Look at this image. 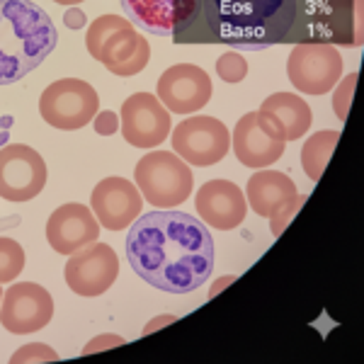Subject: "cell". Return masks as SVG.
<instances>
[{"instance_id":"cell-15","label":"cell","mask_w":364,"mask_h":364,"mask_svg":"<svg viewBox=\"0 0 364 364\" xmlns=\"http://www.w3.org/2000/svg\"><path fill=\"white\" fill-rule=\"evenodd\" d=\"M255 122L267 136L296 141L309 134L314 124V112L306 100L294 92H274L262 100L260 109L255 112Z\"/></svg>"},{"instance_id":"cell-19","label":"cell","mask_w":364,"mask_h":364,"mask_svg":"<svg viewBox=\"0 0 364 364\" xmlns=\"http://www.w3.org/2000/svg\"><path fill=\"white\" fill-rule=\"evenodd\" d=\"M233 154L245 168H267L284 156L287 141L267 136L255 122V112H248L238 119L233 129Z\"/></svg>"},{"instance_id":"cell-20","label":"cell","mask_w":364,"mask_h":364,"mask_svg":"<svg viewBox=\"0 0 364 364\" xmlns=\"http://www.w3.org/2000/svg\"><path fill=\"white\" fill-rule=\"evenodd\" d=\"M296 195L299 190L294 180L279 170H260V173L250 175L248 187H245V202L255 214L267 216V219Z\"/></svg>"},{"instance_id":"cell-29","label":"cell","mask_w":364,"mask_h":364,"mask_svg":"<svg viewBox=\"0 0 364 364\" xmlns=\"http://www.w3.org/2000/svg\"><path fill=\"white\" fill-rule=\"evenodd\" d=\"M117 345H124V338L112 336V333H105V336H100V338H95V340H90V343L85 345L83 355H95V352H102V350L117 348Z\"/></svg>"},{"instance_id":"cell-10","label":"cell","mask_w":364,"mask_h":364,"mask_svg":"<svg viewBox=\"0 0 364 364\" xmlns=\"http://www.w3.org/2000/svg\"><path fill=\"white\" fill-rule=\"evenodd\" d=\"M119 129L127 144L136 149H156L170 136V112L151 92H134L124 100L119 114Z\"/></svg>"},{"instance_id":"cell-11","label":"cell","mask_w":364,"mask_h":364,"mask_svg":"<svg viewBox=\"0 0 364 364\" xmlns=\"http://www.w3.org/2000/svg\"><path fill=\"white\" fill-rule=\"evenodd\" d=\"M66 284L78 296H100L119 277V260L107 243H90L66 262Z\"/></svg>"},{"instance_id":"cell-35","label":"cell","mask_w":364,"mask_h":364,"mask_svg":"<svg viewBox=\"0 0 364 364\" xmlns=\"http://www.w3.org/2000/svg\"><path fill=\"white\" fill-rule=\"evenodd\" d=\"M20 219H8V221H0V228H8V226H15Z\"/></svg>"},{"instance_id":"cell-23","label":"cell","mask_w":364,"mask_h":364,"mask_svg":"<svg viewBox=\"0 0 364 364\" xmlns=\"http://www.w3.org/2000/svg\"><path fill=\"white\" fill-rule=\"evenodd\" d=\"M25 269V250L15 238L0 236V284L13 282Z\"/></svg>"},{"instance_id":"cell-16","label":"cell","mask_w":364,"mask_h":364,"mask_svg":"<svg viewBox=\"0 0 364 364\" xmlns=\"http://www.w3.org/2000/svg\"><path fill=\"white\" fill-rule=\"evenodd\" d=\"M195 207L199 219L216 231H231L243 224L245 214H248L245 192L231 180L204 182L197 190Z\"/></svg>"},{"instance_id":"cell-17","label":"cell","mask_w":364,"mask_h":364,"mask_svg":"<svg viewBox=\"0 0 364 364\" xmlns=\"http://www.w3.org/2000/svg\"><path fill=\"white\" fill-rule=\"evenodd\" d=\"M100 236V224L85 204L68 202L58 207L46 221V240L61 255H73L85 245L95 243Z\"/></svg>"},{"instance_id":"cell-1","label":"cell","mask_w":364,"mask_h":364,"mask_svg":"<svg viewBox=\"0 0 364 364\" xmlns=\"http://www.w3.org/2000/svg\"><path fill=\"white\" fill-rule=\"evenodd\" d=\"M214 238L182 211L141 214L127 233V260L146 284L170 294L195 291L214 269Z\"/></svg>"},{"instance_id":"cell-4","label":"cell","mask_w":364,"mask_h":364,"mask_svg":"<svg viewBox=\"0 0 364 364\" xmlns=\"http://www.w3.org/2000/svg\"><path fill=\"white\" fill-rule=\"evenodd\" d=\"M134 185L154 209H173L190 199L195 175L175 151H151L136 163Z\"/></svg>"},{"instance_id":"cell-3","label":"cell","mask_w":364,"mask_h":364,"mask_svg":"<svg viewBox=\"0 0 364 364\" xmlns=\"http://www.w3.org/2000/svg\"><path fill=\"white\" fill-rule=\"evenodd\" d=\"M56 44L58 32L46 10L29 0H0V85L20 83Z\"/></svg>"},{"instance_id":"cell-8","label":"cell","mask_w":364,"mask_h":364,"mask_svg":"<svg viewBox=\"0 0 364 364\" xmlns=\"http://www.w3.org/2000/svg\"><path fill=\"white\" fill-rule=\"evenodd\" d=\"M46 163L25 144L0 149V197L8 202H29L44 190Z\"/></svg>"},{"instance_id":"cell-14","label":"cell","mask_w":364,"mask_h":364,"mask_svg":"<svg viewBox=\"0 0 364 364\" xmlns=\"http://www.w3.org/2000/svg\"><path fill=\"white\" fill-rule=\"evenodd\" d=\"M132 25L154 34H182L199 15L202 0H122Z\"/></svg>"},{"instance_id":"cell-5","label":"cell","mask_w":364,"mask_h":364,"mask_svg":"<svg viewBox=\"0 0 364 364\" xmlns=\"http://www.w3.org/2000/svg\"><path fill=\"white\" fill-rule=\"evenodd\" d=\"M100 109L95 87L80 78L54 80L39 97V114L49 127L75 132L92 122Z\"/></svg>"},{"instance_id":"cell-31","label":"cell","mask_w":364,"mask_h":364,"mask_svg":"<svg viewBox=\"0 0 364 364\" xmlns=\"http://www.w3.org/2000/svg\"><path fill=\"white\" fill-rule=\"evenodd\" d=\"M175 321V316H163V318H158V321H151L149 326H146V331H144V336H151V333L156 331V328H161V326H166V323H173Z\"/></svg>"},{"instance_id":"cell-13","label":"cell","mask_w":364,"mask_h":364,"mask_svg":"<svg viewBox=\"0 0 364 364\" xmlns=\"http://www.w3.org/2000/svg\"><path fill=\"white\" fill-rule=\"evenodd\" d=\"M90 207L100 226H105L107 231H124L141 216L144 197L132 180L105 178L92 190Z\"/></svg>"},{"instance_id":"cell-12","label":"cell","mask_w":364,"mask_h":364,"mask_svg":"<svg viewBox=\"0 0 364 364\" xmlns=\"http://www.w3.org/2000/svg\"><path fill=\"white\" fill-rule=\"evenodd\" d=\"M214 85L207 70L195 63H175L158 78V100L168 112L195 114L211 100Z\"/></svg>"},{"instance_id":"cell-25","label":"cell","mask_w":364,"mask_h":364,"mask_svg":"<svg viewBox=\"0 0 364 364\" xmlns=\"http://www.w3.org/2000/svg\"><path fill=\"white\" fill-rule=\"evenodd\" d=\"M357 85V73H350L348 78L338 80L336 85V97H333V109H336L338 119H348L350 105H352V92Z\"/></svg>"},{"instance_id":"cell-28","label":"cell","mask_w":364,"mask_h":364,"mask_svg":"<svg viewBox=\"0 0 364 364\" xmlns=\"http://www.w3.org/2000/svg\"><path fill=\"white\" fill-rule=\"evenodd\" d=\"M92 127H95L100 136H112V134H117V129H119V117L112 109H105V112L97 109V114L92 117Z\"/></svg>"},{"instance_id":"cell-7","label":"cell","mask_w":364,"mask_h":364,"mask_svg":"<svg viewBox=\"0 0 364 364\" xmlns=\"http://www.w3.org/2000/svg\"><path fill=\"white\" fill-rule=\"evenodd\" d=\"M173 151L187 166L207 168L224 161V156L231 149V134L226 124L216 117L199 114L182 119L175 132L170 134Z\"/></svg>"},{"instance_id":"cell-36","label":"cell","mask_w":364,"mask_h":364,"mask_svg":"<svg viewBox=\"0 0 364 364\" xmlns=\"http://www.w3.org/2000/svg\"><path fill=\"white\" fill-rule=\"evenodd\" d=\"M0 299H3V289H0Z\"/></svg>"},{"instance_id":"cell-30","label":"cell","mask_w":364,"mask_h":364,"mask_svg":"<svg viewBox=\"0 0 364 364\" xmlns=\"http://www.w3.org/2000/svg\"><path fill=\"white\" fill-rule=\"evenodd\" d=\"M63 20H66V27H70V29H80L85 25V15L80 13L78 8H70L66 15H63Z\"/></svg>"},{"instance_id":"cell-32","label":"cell","mask_w":364,"mask_h":364,"mask_svg":"<svg viewBox=\"0 0 364 364\" xmlns=\"http://www.w3.org/2000/svg\"><path fill=\"white\" fill-rule=\"evenodd\" d=\"M233 279H236V277H224V279H219V282H216V284H214V287H211L209 296H216V294H219V291H221V289H224V287L228 284V282H233Z\"/></svg>"},{"instance_id":"cell-34","label":"cell","mask_w":364,"mask_h":364,"mask_svg":"<svg viewBox=\"0 0 364 364\" xmlns=\"http://www.w3.org/2000/svg\"><path fill=\"white\" fill-rule=\"evenodd\" d=\"M54 3H58V5H80L83 0H54Z\"/></svg>"},{"instance_id":"cell-6","label":"cell","mask_w":364,"mask_h":364,"mask_svg":"<svg viewBox=\"0 0 364 364\" xmlns=\"http://www.w3.org/2000/svg\"><path fill=\"white\" fill-rule=\"evenodd\" d=\"M287 75L304 95H326L343 78V56L333 44L301 42L287 58Z\"/></svg>"},{"instance_id":"cell-26","label":"cell","mask_w":364,"mask_h":364,"mask_svg":"<svg viewBox=\"0 0 364 364\" xmlns=\"http://www.w3.org/2000/svg\"><path fill=\"white\" fill-rule=\"evenodd\" d=\"M304 202H306V197L296 195L294 199H289V202H287L284 207H279L272 216H269V231H272L274 236H279V233L287 228V224H289V221L296 216V211L301 209Z\"/></svg>"},{"instance_id":"cell-9","label":"cell","mask_w":364,"mask_h":364,"mask_svg":"<svg viewBox=\"0 0 364 364\" xmlns=\"http://www.w3.org/2000/svg\"><path fill=\"white\" fill-rule=\"evenodd\" d=\"M54 318V299L42 284L34 282H20L3 291L0 304V323L8 333L27 336L49 326Z\"/></svg>"},{"instance_id":"cell-33","label":"cell","mask_w":364,"mask_h":364,"mask_svg":"<svg viewBox=\"0 0 364 364\" xmlns=\"http://www.w3.org/2000/svg\"><path fill=\"white\" fill-rule=\"evenodd\" d=\"M323 3H336V0H299V8H309V5H323Z\"/></svg>"},{"instance_id":"cell-21","label":"cell","mask_w":364,"mask_h":364,"mask_svg":"<svg viewBox=\"0 0 364 364\" xmlns=\"http://www.w3.org/2000/svg\"><path fill=\"white\" fill-rule=\"evenodd\" d=\"M338 139H340V132H336V129H323V132L306 139V144H304V149H301V166H304V173L311 178V182L321 180L323 170H326L328 161H331L333 151H336V146H338Z\"/></svg>"},{"instance_id":"cell-27","label":"cell","mask_w":364,"mask_h":364,"mask_svg":"<svg viewBox=\"0 0 364 364\" xmlns=\"http://www.w3.org/2000/svg\"><path fill=\"white\" fill-rule=\"evenodd\" d=\"M58 355L49 345H42V343H32V345H25L20 348L13 355V362H56Z\"/></svg>"},{"instance_id":"cell-2","label":"cell","mask_w":364,"mask_h":364,"mask_svg":"<svg viewBox=\"0 0 364 364\" xmlns=\"http://www.w3.org/2000/svg\"><path fill=\"white\" fill-rule=\"evenodd\" d=\"M211 42L238 49H265L289 39L299 0H202Z\"/></svg>"},{"instance_id":"cell-24","label":"cell","mask_w":364,"mask_h":364,"mask_svg":"<svg viewBox=\"0 0 364 364\" xmlns=\"http://www.w3.org/2000/svg\"><path fill=\"white\" fill-rule=\"evenodd\" d=\"M216 73L224 83H240L248 75V61L238 51H226L216 61Z\"/></svg>"},{"instance_id":"cell-22","label":"cell","mask_w":364,"mask_h":364,"mask_svg":"<svg viewBox=\"0 0 364 364\" xmlns=\"http://www.w3.org/2000/svg\"><path fill=\"white\" fill-rule=\"evenodd\" d=\"M132 25V20H124V17L119 15H100L95 22H92L90 27H87V37H85V46H87V54L97 61L100 56V49H102V44L107 42L109 37L117 32V29Z\"/></svg>"},{"instance_id":"cell-18","label":"cell","mask_w":364,"mask_h":364,"mask_svg":"<svg viewBox=\"0 0 364 364\" xmlns=\"http://www.w3.org/2000/svg\"><path fill=\"white\" fill-rule=\"evenodd\" d=\"M149 58H151L149 42L134 29V25H127L117 29L112 37L102 44L97 61L109 73L119 75V78H129V75H136L149 66Z\"/></svg>"}]
</instances>
